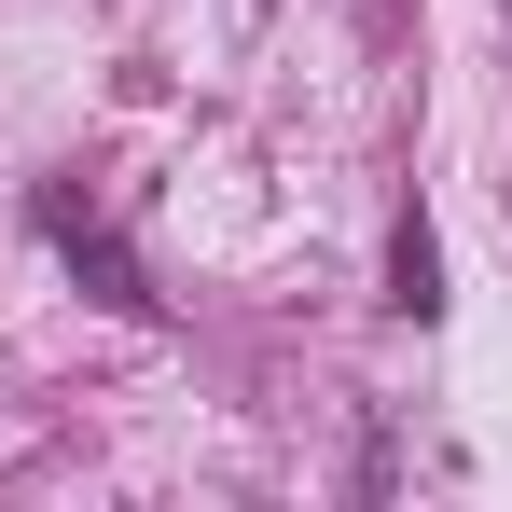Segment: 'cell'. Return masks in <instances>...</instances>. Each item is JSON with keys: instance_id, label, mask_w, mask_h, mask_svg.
Masks as SVG:
<instances>
[{"instance_id": "cell-1", "label": "cell", "mask_w": 512, "mask_h": 512, "mask_svg": "<svg viewBox=\"0 0 512 512\" xmlns=\"http://www.w3.org/2000/svg\"><path fill=\"white\" fill-rule=\"evenodd\" d=\"M28 222H42V250L70 263V277H84V291L111 305V319H153V305H167V291H153V263L125 250V236L97 222V208L70 194V180H42V194H28Z\"/></svg>"}, {"instance_id": "cell-2", "label": "cell", "mask_w": 512, "mask_h": 512, "mask_svg": "<svg viewBox=\"0 0 512 512\" xmlns=\"http://www.w3.org/2000/svg\"><path fill=\"white\" fill-rule=\"evenodd\" d=\"M388 319H443V236H429L416 208H402V236H388Z\"/></svg>"}]
</instances>
